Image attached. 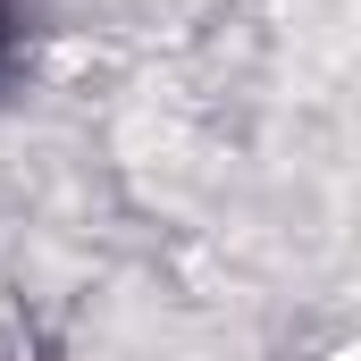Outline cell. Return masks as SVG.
Listing matches in <instances>:
<instances>
[{"label":"cell","instance_id":"cell-1","mask_svg":"<svg viewBox=\"0 0 361 361\" xmlns=\"http://www.w3.org/2000/svg\"><path fill=\"white\" fill-rule=\"evenodd\" d=\"M34 68V0H0V92L25 85Z\"/></svg>","mask_w":361,"mask_h":361},{"label":"cell","instance_id":"cell-2","mask_svg":"<svg viewBox=\"0 0 361 361\" xmlns=\"http://www.w3.org/2000/svg\"><path fill=\"white\" fill-rule=\"evenodd\" d=\"M0 361H8V353H0Z\"/></svg>","mask_w":361,"mask_h":361}]
</instances>
